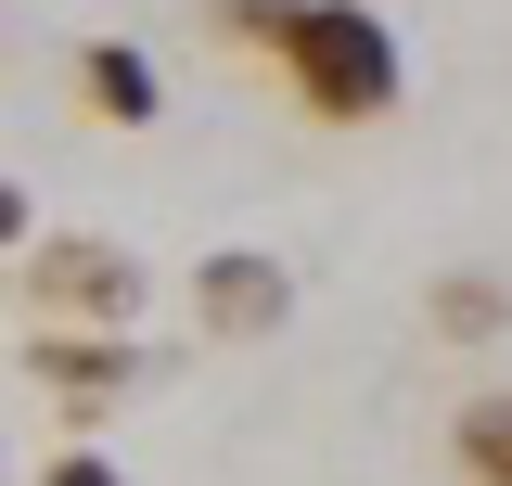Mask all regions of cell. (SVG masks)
Segmentation results:
<instances>
[{
  "instance_id": "cell-1",
  "label": "cell",
  "mask_w": 512,
  "mask_h": 486,
  "mask_svg": "<svg viewBox=\"0 0 512 486\" xmlns=\"http://www.w3.org/2000/svg\"><path fill=\"white\" fill-rule=\"evenodd\" d=\"M269 64H282V90L320 128H384L397 90H410V52H397V26L372 0H295L282 39H269Z\"/></svg>"
},
{
  "instance_id": "cell-2",
  "label": "cell",
  "mask_w": 512,
  "mask_h": 486,
  "mask_svg": "<svg viewBox=\"0 0 512 486\" xmlns=\"http://www.w3.org/2000/svg\"><path fill=\"white\" fill-rule=\"evenodd\" d=\"M13 282H26V307H39V320H77V333H128V320L154 307V269H141L128 243H103V231L26 243V256H13Z\"/></svg>"
},
{
  "instance_id": "cell-3",
  "label": "cell",
  "mask_w": 512,
  "mask_h": 486,
  "mask_svg": "<svg viewBox=\"0 0 512 486\" xmlns=\"http://www.w3.org/2000/svg\"><path fill=\"white\" fill-rule=\"evenodd\" d=\"M26 371H39V397H52L64 423H103V410H116L128 384H141V346H128V333H77V320H39V346H26Z\"/></svg>"
},
{
  "instance_id": "cell-4",
  "label": "cell",
  "mask_w": 512,
  "mask_h": 486,
  "mask_svg": "<svg viewBox=\"0 0 512 486\" xmlns=\"http://www.w3.org/2000/svg\"><path fill=\"white\" fill-rule=\"evenodd\" d=\"M192 320H205L218 346H269V333L295 320V269L256 256V243H218V256L192 269Z\"/></svg>"
},
{
  "instance_id": "cell-5",
  "label": "cell",
  "mask_w": 512,
  "mask_h": 486,
  "mask_svg": "<svg viewBox=\"0 0 512 486\" xmlns=\"http://www.w3.org/2000/svg\"><path fill=\"white\" fill-rule=\"evenodd\" d=\"M77 103H90L103 128H154L167 116V77H154L141 39H77Z\"/></svg>"
},
{
  "instance_id": "cell-6",
  "label": "cell",
  "mask_w": 512,
  "mask_h": 486,
  "mask_svg": "<svg viewBox=\"0 0 512 486\" xmlns=\"http://www.w3.org/2000/svg\"><path fill=\"white\" fill-rule=\"evenodd\" d=\"M448 461H461V486H512V384L448 410Z\"/></svg>"
},
{
  "instance_id": "cell-7",
  "label": "cell",
  "mask_w": 512,
  "mask_h": 486,
  "mask_svg": "<svg viewBox=\"0 0 512 486\" xmlns=\"http://www.w3.org/2000/svg\"><path fill=\"white\" fill-rule=\"evenodd\" d=\"M423 320H436L448 346H487V333H512V295L487 269H436V282H423Z\"/></svg>"
},
{
  "instance_id": "cell-8",
  "label": "cell",
  "mask_w": 512,
  "mask_h": 486,
  "mask_svg": "<svg viewBox=\"0 0 512 486\" xmlns=\"http://www.w3.org/2000/svg\"><path fill=\"white\" fill-rule=\"evenodd\" d=\"M205 13H218V39H231V52L269 64V39H282V13H295V0H205Z\"/></svg>"
},
{
  "instance_id": "cell-9",
  "label": "cell",
  "mask_w": 512,
  "mask_h": 486,
  "mask_svg": "<svg viewBox=\"0 0 512 486\" xmlns=\"http://www.w3.org/2000/svg\"><path fill=\"white\" fill-rule=\"evenodd\" d=\"M39 486H128V474L103 461V448H52V474H39Z\"/></svg>"
},
{
  "instance_id": "cell-10",
  "label": "cell",
  "mask_w": 512,
  "mask_h": 486,
  "mask_svg": "<svg viewBox=\"0 0 512 486\" xmlns=\"http://www.w3.org/2000/svg\"><path fill=\"white\" fill-rule=\"evenodd\" d=\"M39 243V205H26V180H0V256H26Z\"/></svg>"
}]
</instances>
